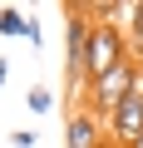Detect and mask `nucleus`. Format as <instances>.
Here are the masks:
<instances>
[{
	"label": "nucleus",
	"instance_id": "9d476101",
	"mask_svg": "<svg viewBox=\"0 0 143 148\" xmlns=\"http://www.w3.org/2000/svg\"><path fill=\"white\" fill-rule=\"evenodd\" d=\"M5 79H10V64H5V59H0V89H5Z\"/></svg>",
	"mask_w": 143,
	"mask_h": 148
},
{
	"label": "nucleus",
	"instance_id": "39448f33",
	"mask_svg": "<svg viewBox=\"0 0 143 148\" xmlns=\"http://www.w3.org/2000/svg\"><path fill=\"white\" fill-rule=\"evenodd\" d=\"M99 143H104V128H99V114H94V109L69 114V123H64V148H99Z\"/></svg>",
	"mask_w": 143,
	"mask_h": 148
},
{
	"label": "nucleus",
	"instance_id": "f03ea898",
	"mask_svg": "<svg viewBox=\"0 0 143 148\" xmlns=\"http://www.w3.org/2000/svg\"><path fill=\"white\" fill-rule=\"evenodd\" d=\"M138 79H143V69H138V64H133V54H128L118 69H109L104 79H94V84H89V109H94V114H114V109L138 89Z\"/></svg>",
	"mask_w": 143,
	"mask_h": 148
},
{
	"label": "nucleus",
	"instance_id": "6e6552de",
	"mask_svg": "<svg viewBox=\"0 0 143 148\" xmlns=\"http://www.w3.org/2000/svg\"><path fill=\"white\" fill-rule=\"evenodd\" d=\"M35 143H40L35 128H15V133H10V148H35Z\"/></svg>",
	"mask_w": 143,
	"mask_h": 148
},
{
	"label": "nucleus",
	"instance_id": "20e7f679",
	"mask_svg": "<svg viewBox=\"0 0 143 148\" xmlns=\"http://www.w3.org/2000/svg\"><path fill=\"white\" fill-rule=\"evenodd\" d=\"M109 128H114V138H118L123 148H138V143H143V79H138V89L109 114Z\"/></svg>",
	"mask_w": 143,
	"mask_h": 148
},
{
	"label": "nucleus",
	"instance_id": "f257e3e1",
	"mask_svg": "<svg viewBox=\"0 0 143 148\" xmlns=\"http://www.w3.org/2000/svg\"><path fill=\"white\" fill-rule=\"evenodd\" d=\"M123 59H128V45H123L118 25H109V20H94V30H89V59H84L89 84H94V79H104L109 69H118Z\"/></svg>",
	"mask_w": 143,
	"mask_h": 148
},
{
	"label": "nucleus",
	"instance_id": "423d86ee",
	"mask_svg": "<svg viewBox=\"0 0 143 148\" xmlns=\"http://www.w3.org/2000/svg\"><path fill=\"white\" fill-rule=\"evenodd\" d=\"M25 10H15V5H0V35L5 40H25Z\"/></svg>",
	"mask_w": 143,
	"mask_h": 148
},
{
	"label": "nucleus",
	"instance_id": "1a4fd4ad",
	"mask_svg": "<svg viewBox=\"0 0 143 148\" xmlns=\"http://www.w3.org/2000/svg\"><path fill=\"white\" fill-rule=\"evenodd\" d=\"M25 40H30V45H44V30H40V20H35V15L25 20Z\"/></svg>",
	"mask_w": 143,
	"mask_h": 148
},
{
	"label": "nucleus",
	"instance_id": "7ed1b4c3",
	"mask_svg": "<svg viewBox=\"0 0 143 148\" xmlns=\"http://www.w3.org/2000/svg\"><path fill=\"white\" fill-rule=\"evenodd\" d=\"M89 30L94 20H84V10H64V64L69 74H74V84H89V74H84V59H89Z\"/></svg>",
	"mask_w": 143,
	"mask_h": 148
},
{
	"label": "nucleus",
	"instance_id": "0eeeda50",
	"mask_svg": "<svg viewBox=\"0 0 143 148\" xmlns=\"http://www.w3.org/2000/svg\"><path fill=\"white\" fill-rule=\"evenodd\" d=\"M25 104H30L35 114H49V109H54V89H49V84H35V89L25 94Z\"/></svg>",
	"mask_w": 143,
	"mask_h": 148
}]
</instances>
